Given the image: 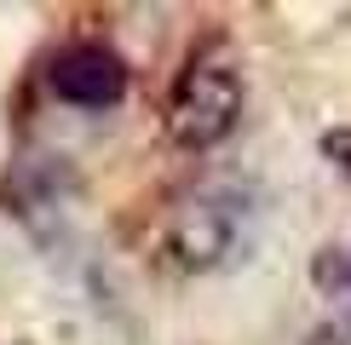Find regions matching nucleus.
<instances>
[{"instance_id": "f257e3e1", "label": "nucleus", "mask_w": 351, "mask_h": 345, "mask_svg": "<svg viewBox=\"0 0 351 345\" xmlns=\"http://www.w3.org/2000/svg\"><path fill=\"white\" fill-rule=\"evenodd\" d=\"M237 115H242V69L225 40H208L202 52H190V64L167 92V133L184 150H213L219 138H230Z\"/></svg>"}, {"instance_id": "f03ea898", "label": "nucleus", "mask_w": 351, "mask_h": 345, "mask_svg": "<svg viewBox=\"0 0 351 345\" xmlns=\"http://www.w3.org/2000/svg\"><path fill=\"white\" fill-rule=\"evenodd\" d=\"M52 92L64 104H81V110H104V104H121L127 92V64L121 52H110L104 40H75L52 58Z\"/></svg>"}]
</instances>
